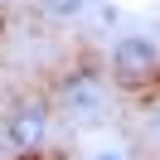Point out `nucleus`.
<instances>
[{"mask_svg":"<svg viewBox=\"0 0 160 160\" xmlns=\"http://www.w3.org/2000/svg\"><path fill=\"white\" fill-rule=\"evenodd\" d=\"M49 126H53V112L44 107V102H20V107L5 117V146H10L15 155H34V150H44V141H49Z\"/></svg>","mask_w":160,"mask_h":160,"instance_id":"nucleus-1","label":"nucleus"},{"mask_svg":"<svg viewBox=\"0 0 160 160\" xmlns=\"http://www.w3.org/2000/svg\"><path fill=\"white\" fill-rule=\"evenodd\" d=\"M112 73L121 82H150L160 73V44L146 34H121L112 44Z\"/></svg>","mask_w":160,"mask_h":160,"instance_id":"nucleus-2","label":"nucleus"},{"mask_svg":"<svg viewBox=\"0 0 160 160\" xmlns=\"http://www.w3.org/2000/svg\"><path fill=\"white\" fill-rule=\"evenodd\" d=\"M102 102H107V88L92 68L63 73V82L53 88V107L68 112V117H92V112H102Z\"/></svg>","mask_w":160,"mask_h":160,"instance_id":"nucleus-3","label":"nucleus"},{"mask_svg":"<svg viewBox=\"0 0 160 160\" xmlns=\"http://www.w3.org/2000/svg\"><path fill=\"white\" fill-rule=\"evenodd\" d=\"M82 5H88V0H44V10H49V15H58V20L82 15Z\"/></svg>","mask_w":160,"mask_h":160,"instance_id":"nucleus-4","label":"nucleus"},{"mask_svg":"<svg viewBox=\"0 0 160 160\" xmlns=\"http://www.w3.org/2000/svg\"><path fill=\"white\" fill-rule=\"evenodd\" d=\"M150 131H155V136H160V107L150 112Z\"/></svg>","mask_w":160,"mask_h":160,"instance_id":"nucleus-5","label":"nucleus"},{"mask_svg":"<svg viewBox=\"0 0 160 160\" xmlns=\"http://www.w3.org/2000/svg\"><path fill=\"white\" fill-rule=\"evenodd\" d=\"M97 160H121V155H112V150H102V155H97Z\"/></svg>","mask_w":160,"mask_h":160,"instance_id":"nucleus-6","label":"nucleus"}]
</instances>
